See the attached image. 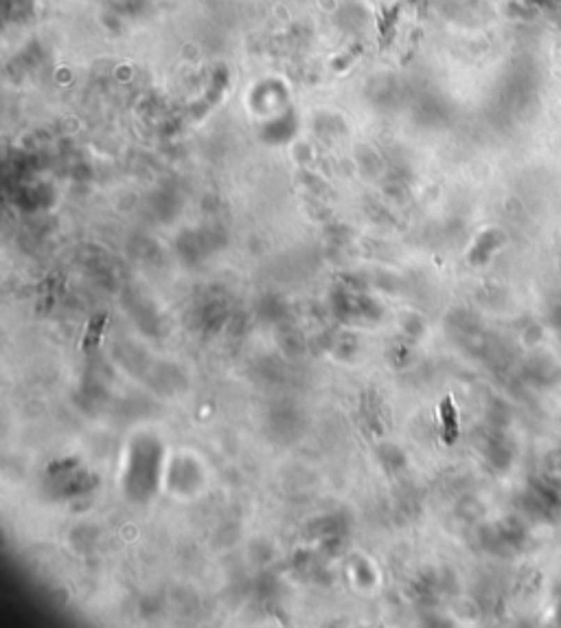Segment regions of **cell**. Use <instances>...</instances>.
<instances>
[{
    "instance_id": "obj_1",
    "label": "cell",
    "mask_w": 561,
    "mask_h": 628,
    "mask_svg": "<svg viewBox=\"0 0 561 628\" xmlns=\"http://www.w3.org/2000/svg\"><path fill=\"white\" fill-rule=\"evenodd\" d=\"M441 420H443V440L447 444L456 442L459 438V413L449 396L441 400Z\"/></svg>"
},
{
    "instance_id": "obj_2",
    "label": "cell",
    "mask_w": 561,
    "mask_h": 628,
    "mask_svg": "<svg viewBox=\"0 0 561 628\" xmlns=\"http://www.w3.org/2000/svg\"><path fill=\"white\" fill-rule=\"evenodd\" d=\"M108 321H110L108 314H97V317L88 323V330H86L84 341H82V352H93L99 345L101 334L105 330V325H108Z\"/></svg>"
}]
</instances>
